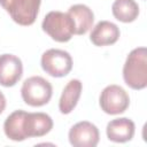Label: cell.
Returning <instances> with one entry per match:
<instances>
[{
  "instance_id": "cell-5",
  "label": "cell",
  "mask_w": 147,
  "mask_h": 147,
  "mask_svg": "<svg viewBox=\"0 0 147 147\" xmlns=\"http://www.w3.org/2000/svg\"><path fill=\"white\" fill-rule=\"evenodd\" d=\"M40 3L41 0H0L1 7L10 15L11 20L23 26L34 23Z\"/></svg>"
},
{
  "instance_id": "cell-7",
  "label": "cell",
  "mask_w": 147,
  "mask_h": 147,
  "mask_svg": "<svg viewBox=\"0 0 147 147\" xmlns=\"http://www.w3.org/2000/svg\"><path fill=\"white\" fill-rule=\"evenodd\" d=\"M99 103L106 114L118 115L127 109L130 105V98L123 87L118 85H109L102 90Z\"/></svg>"
},
{
  "instance_id": "cell-10",
  "label": "cell",
  "mask_w": 147,
  "mask_h": 147,
  "mask_svg": "<svg viewBox=\"0 0 147 147\" xmlns=\"http://www.w3.org/2000/svg\"><path fill=\"white\" fill-rule=\"evenodd\" d=\"M119 38L118 26L109 21H100L91 31L90 40L95 46H108L115 44Z\"/></svg>"
},
{
  "instance_id": "cell-12",
  "label": "cell",
  "mask_w": 147,
  "mask_h": 147,
  "mask_svg": "<svg viewBox=\"0 0 147 147\" xmlns=\"http://www.w3.org/2000/svg\"><path fill=\"white\" fill-rule=\"evenodd\" d=\"M68 14L75 23V34H85L92 28L94 22V14L92 9L86 5H74L69 8Z\"/></svg>"
},
{
  "instance_id": "cell-13",
  "label": "cell",
  "mask_w": 147,
  "mask_h": 147,
  "mask_svg": "<svg viewBox=\"0 0 147 147\" xmlns=\"http://www.w3.org/2000/svg\"><path fill=\"white\" fill-rule=\"evenodd\" d=\"M82 90H83V85L79 79H71L64 86L59 101V109L62 114L64 115L70 114L75 109L80 98Z\"/></svg>"
},
{
  "instance_id": "cell-8",
  "label": "cell",
  "mask_w": 147,
  "mask_h": 147,
  "mask_svg": "<svg viewBox=\"0 0 147 147\" xmlns=\"http://www.w3.org/2000/svg\"><path fill=\"white\" fill-rule=\"evenodd\" d=\"M69 141L74 147H95L100 139L98 127L91 122L76 123L69 131Z\"/></svg>"
},
{
  "instance_id": "cell-4",
  "label": "cell",
  "mask_w": 147,
  "mask_h": 147,
  "mask_svg": "<svg viewBox=\"0 0 147 147\" xmlns=\"http://www.w3.org/2000/svg\"><path fill=\"white\" fill-rule=\"evenodd\" d=\"M53 87L48 80L40 76H32L24 80L21 95L23 101L31 107H41L49 102Z\"/></svg>"
},
{
  "instance_id": "cell-11",
  "label": "cell",
  "mask_w": 147,
  "mask_h": 147,
  "mask_svg": "<svg viewBox=\"0 0 147 147\" xmlns=\"http://www.w3.org/2000/svg\"><path fill=\"white\" fill-rule=\"evenodd\" d=\"M136 125L133 121L122 117L115 118L107 124L106 133L109 140L114 142H126L130 141L134 136Z\"/></svg>"
},
{
  "instance_id": "cell-2",
  "label": "cell",
  "mask_w": 147,
  "mask_h": 147,
  "mask_svg": "<svg viewBox=\"0 0 147 147\" xmlns=\"http://www.w3.org/2000/svg\"><path fill=\"white\" fill-rule=\"evenodd\" d=\"M125 84L133 90H144L147 86V49L138 47L130 52L123 67Z\"/></svg>"
},
{
  "instance_id": "cell-14",
  "label": "cell",
  "mask_w": 147,
  "mask_h": 147,
  "mask_svg": "<svg viewBox=\"0 0 147 147\" xmlns=\"http://www.w3.org/2000/svg\"><path fill=\"white\" fill-rule=\"evenodd\" d=\"M113 15L123 23L136 21L139 15V6L134 0H115L111 6Z\"/></svg>"
},
{
  "instance_id": "cell-9",
  "label": "cell",
  "mask_w": 147,
  "mask_h": 147,
  "mask_svg": "<svg viewBox=\"0 0 147 147\" xmlns=\"http://www.w3.org/2000/svg\"><path fill=\"white\" fill-rule=\"evenodd\" d=\"M23 75V64L20 57L13 54L0 55V85L14 86Z\"/></svg>"
},
{
  "instance_id": "cell-3",
  "label": "cell",
  "mask_w": 147,
  "mask_h": 147,
  "mask_svg": "<svg viewBox=\"0 0 147 147\" xmlns=\"http://www.w3.org/2000/svg\"><path fill=\"white\" fill-rule=\"evenodd\" d=\"M42 30L55 41L67 42L75 34V23L68 13L49 11L41 23Z\"/></svg>"
},
{
  "instance_id": "cell-15",
  "label": "cell",
  "mask_w": 147,
  "mask_h": 147,
  "mask_svg": "<svg viewBox=\"0 0 147 147\" xmlns=\"http://www.w3.org/2000/svg\"><path fill=\"white\" fill-rule=\"evenodd\" d=\"M5 108H6V98H5L3 93L0 91V114H2Z\"/></svg>"
},
{
  "instance_id": "cell-1",
  "label": "cell",
  "mask_w": 147,
  "mask_h": 147,
  "mask_svg": "<svg viewBox=\"0 0 147 147\" xmlns=\"http://www.w3.org/2000/svg\"><path fill=\"white\" fill-rule=\"evenodd\" d=\"M53 129V119L45 113L13 111L3 123L7 138L13 141H23L32 137H42Z\"/></svg>"
},
{
  "instance_id": "cell-6",
  "label": "cell",
  "mask_w": 147,
  "mask_h": 147,
  "mask_svg": "<svg viewBox=\"0 0 147 147\" xmlns=\"http://www.w3.org/2000/svg\"><path fill=\"white\" fill-rule=\"evenodd\" d=\"M41 68L52 77H64L72 69L71 55L62 49L51 48L41 55Z\"/></svg>"
}]
</instances>
